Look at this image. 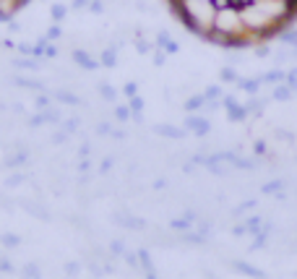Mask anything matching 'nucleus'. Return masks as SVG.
<instances>
[{"mask_svg":"<svg viewBox=\"0 0 297 279\" xmlns=\"http://www.w3.org/2000/svg\"><path fill=\"white\" fill-rule=\"evenodd\" d=\"M31 0H0V21L13 19L19 11H24Z\"/></svg>","mask_w":297,"mask_h":279,"instance_id":"2","label":"nucleus"},{"mask_svg":"<svg viewBox=\"0 0 297 279\" xmlns=\"http://www.w3.org/2000/svg\"><path fill=\"white\" fill-rule=\"evenodd\" d=\"M175 19L216 47H261L297 21V0H167Z\"/></svg>","mask_w":297,"mask_h":279,"instance_id":"1","label":"nucleus"}]
</instances>
